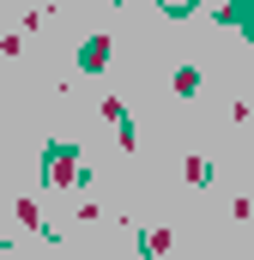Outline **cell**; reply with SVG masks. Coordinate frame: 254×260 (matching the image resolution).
<instances>
[{
  "instance_id": "obj_1",
  "label": "cell",
  "mask_w": 254,
  "mask_h": 260,
  "mask_svg": "<svg viewBox=\"0 0 254 260\" xmlns=\"http://www.w3.org/2000/svg\"><path fill=\"white\" fill-rule=\"evenodd\" d=\"M73 176H85V170H79L67 151H49V182H73Z\"/></svg>"
},
{
  "instance_id": "obj_2",
  "label": "cell",
  "mask_w": 254,
  "mask_h": 260,
  "mask_svg": "<svg viewBox=\"0 0 254 260\" xmlns=\"http://www.w3.org/2000/svg\"><path fill=\"white\" fill-rule=\"evenodd\" d=\"M109 61V43H103V37H97V43H85V67H103Z\"/></svg>"
}]
</instances>
